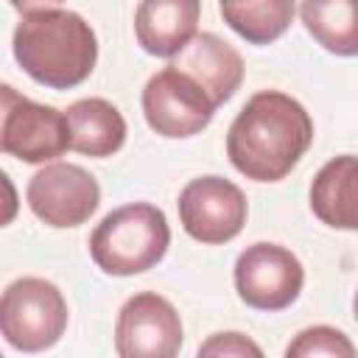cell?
I'll return each instance as SVG.
<instances>
[{
	"label": "cell",
	"mask_w": 358,
	"mask_h": 358,
	"mask_svg": "<svg viewBox=\"0 0 358 358\" xmlns=\"http://www.w3.org/2000/svg\"><path fill=\"white\" fill-rule=\"evenodd\" d=\"M171 64L187 73L190 78H196L207 90V95L215 101V106L227 103L241 90L243 73H246L241 53L227 39L210 31L196 34L190 45L179 56H173Z\"/></svg>",
	"instance_id": "7c38bea8"
},
{
	"label": "cell",
	"mask_w": 358,
	"mask_h": 358,
	"mask_svg": "<svg viewBox=\"0 0 358 358\" xmlns=\"http://www.w3.org/2000/svg\"><path fill=\"white\" fill-rule=\"evenodd\" d=\"M25 201L42 224L53 229H70L87 224L95 215L101 204V187L87 168L76 162H50L28 179Z\"/></svg>",
	"instance_id": "ba28073f"
},
{
	"label": "cell",
	"mask_w": 358,
	"mask_h": 358,
	"mask_svg": "<svg viewBox=\"0 0 358 358\" xmlns=\"http://www.w3.org/2000/svg\"><path fill=\"white\" fill-rule=\"evenodd\" d=\"M11 50L25 76L50 90H73L90 78L98 62L92 25L64 8L25 14L11 39Z\"/></svg>",
	"instance_id": "7a4b0ae2"
},
{
	"label": "cell",
	"mask_w": 358,
	"mask_h": 358,
	"mask_svg": "<svg viewBox=\"0 0 358 358\" xmlns=\"http://www.w3.org/2000/svg\"><path fill=\"white\" fill-rule=\"evenodd\" d=\"M305 31L333 56H358V0H302Z\"/></svg>",
	"instance_id": "9a60e30c"
},
{
	"label": "cell",
	"mask_w": 358,
	"mask_h": 358,
	"mask_svg": "<svg viewBox=\"0 0 358 358\" xmlns=\"http://www.w3.org/2000/svg\"><path fill=\"white\" fill-rule=\"evenodd\" d=\"M201 0H140L134 11L137 45L159 59L179 56L199 34Z\"/></svg>",
	"instance_id": "8fae6325"
},
{
	"label": "cell",
	"mask_w": 358,
	"mask_h": 358,
	"mask_svg": "<svg viewBox=\"0 0 358 358\" xmlns=\"http://www.w3.org/2000/svg\"><path fill=\"white\" fill-rule=\"evenodd\" d=\"M199 355H215V358H260L263 350L260 344H255L249 336L227 330V333H213L204 344H199Z\"/></svg>",
	"instance_id": "ac0fdd59"
},
{
	"label": "cell",
	"mask_w": 358,
	"mask_h": 358,
	"mask_svg": "<svg viewBox=\"0 0 358 358\" xmlns=\"http://www.w3.org/2000/svg\"><path fill=\"white\" fill-rule=\"evenodd\" d=\"M352 316H355V322H358V288H355V294H352Z\"/></svg>",
	"instance_id": "ffe728a7"
},
{
	"label": "cell",
	"mask_w": 358,
	"mask_h": 358,
	"mask_svg": "<svg viewBox=\"0 0 358 358\" xmlns=\"http://www.w3.org/2000/svg\"><path fill=\"white\" fill-rule=\"evenodd\" d=\"M218 11L249 45H271L291 28L296 0H218Z\"/></svg>",
	"instance_id": "2e32d148"
},
{
	"label": "cell",
	"mask_w": 358,
	"mask_h": 358,
	"mask_svg": "<svg viewBox=\"0 0 358 358\" xmlns=\"http://www.w3.org/2000/svg\"><path fill=\"white\" fill-rule=\"evenodd\" d=\"M176 210L182 229L193 241L207 246L229 243L232 238H238L249 215L243 190L215 173L190 179L179 193Z\"/></svg>",
	"instance_id": "9c48e42d"
},
{
	"label": "cell",
	"mask_w": 358,
	"mask_h": 358,
	"mask_svg": "<svg viewBox=\"0 0 358 358\" xmlns=\"http://www.w3.org/2000/svg\"><path fill=\"white\" fill-rule=\"evenodd\" d=\"M67 299L45 277H20L0 296V333L11 350H50L67 330Z\"/></svg>",
	"instance_id": "277c9868"
},
{
	"label": "cell",
	"mask_w": 358,
	"mask_h": 358,
	"mask_svg": "<svg viewBox=\"0 0 358 358\" xmlns=\"http://www.w3.org/2000/svg\"><path fill=\"white\" fill-rule=\"evenodd\" d=\"M168 246V218L148 201H131L106 213L90 235L92 263L112 277H134L154 268L165 257Z\"/></svg>",
	"instance_id": "3957f363"
},
{
	"label": "cell",
	"mask_w": 358,
	"mask_h": 358,
	"mask_svg": "<svg viewBox=\"0 0 358 358\" xmlns=\"http://www.w3.org/2000/svg\"><path fill=\"white\" fill-rule=\"evenodd\" d=\"M140 103L151 131L168 140H185L204 131L218 109L207 90L173 64H165L145 81Z\"/></svg>",
	"instance_id": "8992f818"
},
{
	"label": "cell",
	"mask_w": 358,
	"mask_h": 358,
	"mask_svg": "<svg viewBox=\"0 0 358 358\" xmlns=\"http://www.w3.org/2000/svg\"><path fill=\"white\" fill-rule=\"evenodd\" d=\"M355 344L350 341V336L338 327L330 324H313L299 330L288 347L285 355L288 358H316V355H327V358H355Z\"/></svg>",
	"instance_id": "e0dca14e"
},
{
	"label": "cell",
	"mask_w": 358,
	"mask_h": 358,
	"mask_svg": "<svg viewBox=\"0 0 358 358\" xmlns=\"http://www.w3.org/2000/svg\"><path fill=\"white\" fill-rule=\"evenodd\" d=\"M232 280L241 302H246L255 310L274 313L291 308L302 294L305 266L291 249L260 241L238 255Z\"/></svg>",
	"instance_id": "52a82bcc"
},
{
	"label": "cell",
	"mask_w": 358,
	"mask_h": 358,
	"mask_svg": "<svg viewBox=\"0 0 358 358\" xmlns=\"http://www.w3.org/2000/svg\"><path fill=\"white\" fill-rule=\"evenodd\" d=\"M22 17L25 14H36V11H48V8H59L64 0H8Z\"/></svg>",
	"instance_id": "d6986e66"
},
{
	"label": "cell",
	"mask_w": 358,
	"mask_h": 358,
	"mask_svg": "<svg viewBox=\"0 0 358 358\" xmlns=\"http://www.w3.org/2000/svg\"><path fill=\"white\" fill-rule=\"evenodd\" d=\"M70 148L95 159L112 157L126 143V120L106 98H81L67 106Z\"/></svg>",
	"instance_id": "5bb4252c"
},
{
	"label": "cell",
	"mask_w": 358,
	"mask_h": 358,
	"mask_svg": "<svg viewBox=\"0 0 358 358\" xmlns=\"http://www.w3.org/2000/svg\"><path fill=\"white\" fill-rule=\"evenodd\" d=\"M0 145L3 154L17 157L20 162L39 165L62 157L70 148V123L67 112L36 103L20 95L11 84L0 87Z\"/></svg>",
	"instance_id": "5b68a950"
},
{
	"label": "cell",
	"mask_w": 358,
	"mask_h": 358,
	"mask_svg": "<svg viewBox=\"0 0 358 358\" xmlns=\"http://www.w3.org/2000/svg\"><path fill=\"white\" fill-rule=\"evenodd\" d=\"M182 341L185 327L176 308L154 291L129 296L117 310L115 352L120 358H173Z\"/></svg>",
	"instance_id": "30bf717a"
},
{
	"label": "cell",
	"mask_w": 358,
	"mask_h": 358,
	"mask_svg": "<svg viewBox=\"0 0 358 358\" xmlns=\"http://www.w3.org/2000/svg\"><path fill=\"white\" fill-rule=\"evenodd\" d=\"M310 210L333 229L358 232V157L341 154L319 168L310 182Z\"/></svg>",
	"instance_id": "4fadbf2b"
},
{
	"label": "cell",
	"mask_w": 358,
	"mask_h": 358,
	"mask_svg": "<svg viewBox=\"0 0 358 358\" xmlns=\"http://www.w3.org/2000/svg\"><path fill=\"white\" fill-rule=\"evenodd\" d=\"M313 143L308 109L280 92L260 90L235 115L227 131V157L252 182L285 179Z\"/></svg>",
	"instance_id": "6da1fadb"
}]
</instances>
